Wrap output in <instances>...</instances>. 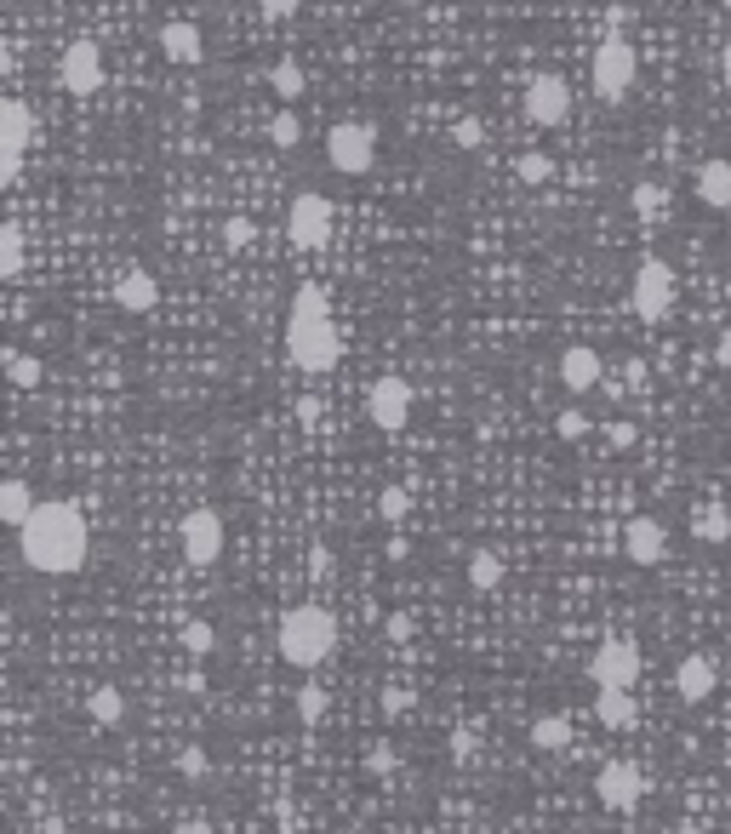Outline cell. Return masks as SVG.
<instances>
[{
    "mask_svg": "<svg viewBox=\"0 0 731 834\" xmlns=\"http://www.w3.org/2000/svg\"><path fill=\"white\" fill-rule=\"evenodd\" d=\"M286 355L303 378H320L343 360V332L332 320V298L320 280H303L292 292V309H286Z\"/></svg>",
    "mask_w": 731,
    "mask_h": 834,
    "instance_id": "6da1fadb",
    "label": "cell"
},
{
    "mask_svg": "<svg viewBox=\"0 0 731 834\" xmlns=\"http://www.w3.org/2000/svg\"><path fill=\"white\" fill-rule=\"evenodd\" d=\"M18 549H23V566H35L46 577H69L86 566L92 532H86L75 503H40L35 520L18 532Z\"/></svg>",
    "mask_w": 731,
    "mask_h": 834,
    "instance_id": "7a4b0ae2",
    "label": "cell"
},
{
    "mask_svg": "<svg viewBox=\"0 0 731 834\" xmlns=\"http://www.w3.org/2000/svg\"><path fill=\"white\" fill-rule=\"evenodd\" d=\"M275 646L292 669H320V663L337 652V617L326 612L320 600H303V606H292V612L280 617Z\"/></svg>",
    "mask_w": 731,
    "mask_h": 834,
    "instance_id": "3957f363",
    "label": "cell"
},
{
    "mask_svg": "<svg viewBox=\"0 0 731 834\" xmlns=\"http://www.w3.org/2000/svg\"><path fill=\"white\" fill-rule=\"evenodd\" d=\"M589 75H594V92L600 98H623L634 86V75H640V58H634V40L629 35H606L600 46H594V58H589Z\"/></svg>",
    "mask_w": 731,
    "mask_h": 834,
    "instance_id": "277c9868",
    "label": "cell"
},
{
    "mask_svg": "<svg viewBox=\"0 0 731 834\" xmlns=\"http://www.w3.org/2000/svg\"><path fill=\"white\" fill-rule=\"evenodd\" d=\"M326 160H332L343 178L372 172V160H377V126H372V120H337L332 132H326Z\"/></svg>",
    "mask_w": 731,
    "mask_h": 834,
    "instance_id": "5b68a950",
    "label": "cell"
},
{
    "mask_svg": "<svg viewBox=\"0 0 731 834\" xmlns=\"http://www.w3.org/2000/svg\"><path fill=\"white\" fill-rule=\"evenodd\" d=\"M332 200L320 195V189H303L292 200V212H286V235H292L297 252H320L326 240H332Z\"/></svg>",
    "mask_w": 731,
    "mask_h": 834,
    "instance_id": "8992f818",
    "label": "cell"
},
{
    "mask_svg": "<svg viewBox=\"0 0 731 834\" xmlns=\"http://www.w3.org/2000/svg\"><path fill=\"white\" fill-rule=\"evenodd\" d=\"M629 303L640 320H663L674 309V269L663 258H640L634 269V286H629Z\"/></svg>",
    "mask_w": 731,
    "mask_h": 834,
    "instance_id": "52a82bcc",
    "label": "cell"
},
{
    "mask_svg": "<svg viewBox=\"0 0 731 834\" xmlns=\"http://www.w3.org/2000/svg\"><path fill=\"white\" fill-rule=\"evenodd\" d=\"M589 675L600 692H629L640 680V646L634 640H600L589 657Z\"/></svg>",
    "mask_w": 731,
    "mask_h": 834,
    "instance_id": "ba28073f",
    "label": "cell"
},
{
    "mask_svg": "<svg viewBox=\"0 0 731 834\" xmlns=\"http://www.w3.org/2000/svg\"><path fill=\"white\" fill-rule=\"evenodd\" d=\"M366 412H372V423L383 435L406 429V417H412V383L400 378V372H383V378L366 389Z\"/></svg>",
    "mask_w": 731,
    "mask_h": 834,
    "instance_id": "9c48e42d",
    "label": "cell"
},
{
    "mask_svg": "<svg viewBox=\"0 0 731 834\" xmlns=\"http://www.w3.org/2000/svg\"><path fill=\"white\" fill-rule=\"evenodd\" d=\"M640 795H646V772H640L634 760H606V766H600V777H594V800H600V806L629 812V806H640Z\"/></svg>",
    "mask_w": 731,
    "mask_h": 834,
    "instance_id": "30bf717a",
    "label": "cell"
},
{
    "mask_svg": "<svg viewBox=\"0 0 731 834\" xmlns=\"http://www.w3.org/2000/svg\"><path fill=\"white\" fill-rule=\"evenodd\" d=\"M23 149H29V109L18 98H0V183H18Z\"/></svg>",
    "mask_w": 731,
    "mask_h": 834,
    "instance_id": "8fae6325",
    "label": "cell"
},
{
    "mask_svg": "<svg viewBox=\"0 0 731 834\" xmlns=\"http://www.w3.org/2000/svg\"><path fill=\"white\" fill-rule=\"evenodd\" d=\"M572 115V86L560 75H532L526 80V120L532 126H560Z\"/></svg>",
    "mask_w": 731,
    "mask_h": 834,
    "instance_id": "7c38bea8",
    "label": "cell"
},
{
    "mask_svg": "<svg viewBox=\"0 0 731 834\" xmlns=\"http://www.w3.org/2000/svg\"><path fill=\"white\" fill-rule=\"evenodd\" d=\"M58 75H63V86H69L75 98H92V92L103 86V52H98V40H69V46H63Z\"/></svg>",
    "mask_w": 731,
    "mask_h": 834,
    "instance_id": "4fadbf2b",
    "label": "cell"
},
{
    "mask_svg": "<svg viewBox=\"0 0 731 834\" xmlns=\"http://www.w3.org/2000/svg\"><path fill=\"white\" fill-rule=\"evenodd\" d=\"M183 555L195 566H212L223 555V515L218 509H189L183 515Z\"/></svg>",
    "mask_w": 731,
    "mask_h": 834,
    "instance_id": "5bb4252c",
    "label": "cell"
},
{
    "mask_svg": "<svg viewBox=\"0 0 731 834\" xmlns=\"http://www.w3.org/2000/svg\"><path fill=\"white\" fill-rule=\"evenodd\" d=\"M623 555H629L634 566H663V555H669V526L657 515H634L629 526H623Z\"/></svg>",
    "mask_w": 731,
    "mask_h": 834,
    "instance_id": "9a60e30c",
    "label": "cell"
},
{
    "mask_svg": "<svg viewBox=\"0 0 731 834\" xmlns=\"http://www.w3.org/2000/svg\"><path fill=\"white\" fill-rule=\"evenodd\" d=\"M160 52L172 63H183V69H195L200 58H206V40H200V23H183V18H172V23H160Z\"/></svg>",
    "mask_w": 731,
    "mask_h": 834,
    "instance_id": "2e32d148",
    "label": "cell"
},
{
    "mask_svg": "<svg viewBox=\"0 0 731 834\" xmlns=\"http://www.w3.org/2000/svg\"><path fill=\"white\" fill-rule=\"evenodd\" d=\"M560 383H566L572 395H583V389L600 383V355H594L589 343H572V349L560 355Z\"/></svg>",
    "mask_w": 731,
    "mask_h": 834,
    "instance_id": "e0dca14e",
    "label": "cell"
},
{
    "mask_svg": "<svg viewBox=\"0 0 731 834\" xmlns=\"http://www.w3.org/2000/svg\"><path fill=\"white\" fill-rule=\"evenodd\" d=\"M115 303L126 309V315H149L160 303V286H155V275H143V269H132V275H120L115 280Z\"/></svg>",
    "mask_w": 731,
    "mask_h": 834,
    "instance_id": "ac0fdd59",
    "label": "cell"
},
{
    "mask_svg": "<svg viewBox=\"0 0 731 834\" xmlns=\"http://www.w3.org/2000/svg\"><path fill=\"white\" fill-rule=\"evenodd\" d=\"M674 692H680V703H709V692H714V663L709 657H686V663L674 669Z\"/></svg>",
    "mask_w": 731,
    "mask_h": 834,
    "instance_id": "d6986e66",
    "label": "cell"
},
{
    "mask_svg": "<svg viewBox=\"0 0 731 834\" xmlns=\"http://www.w3.org/2000/svg\"><path fill=\"white\" fill-rule=\"evenodd\" d=\"M697 200L703 206H731V160H703L697 166Z\"/></svg>",
    "mask_w": 731,
    "mask_h": 834,
    "instance_id": "ffe728a7",
    "label": "cell"
},
{
    "mask_svg": "<svg viewBox=\"0 0 731 834\" xmlns=\"http://www.w3.org/2000/svg\"><path fill=\"white\" fill-rule=\"evenodd\" d=\"M35 492H29V486H23V480H6V486H0V520H6V526H12V532H23V526H29V520H35Z\"/></svg>",
    "mask_w": 731,
    "mask_h": 834,
    "instance_id": "44dd1931",
    "label": "cell"
},
{
    "mask_svg": "<svg viewBox=\"0 0 731 834\" xmlns=\"http://www.w3.org/2000/svg\"><path fill=\"white\" fill-rule=\"evenodd\" d=\"M532 749L566 755V749H572V720H566V715H537L532 720Z\"/></svg>",
    "mask_w": 731,
    "mask_h": 834,
    "instance_id": "7402d4cb",
    "label": "cell"
},
{
    "mask_svg": "<svg viewBox=\"0 0 731 834\" xmlns=\"http://www.w3.org/2000/svg\"><path fill=\"white\" fill-rule=\"evenodd\" d=\"M692 532L703 537V543H731V509L726 503H703L692 520Z\"/></svg>",
    "mask_w": 731,
    "mask_h": 834,
    "instance_id": "603a6c76",
    "label": "cell"
},
{
    "mask_svg": "<svg viewBox=\"0 0 731 834\" xmlns=\"http://www.w3.org/2000/svg\"><path fill=\"white\" fill-rule=\"evenodd\" d=\"M594 715L606 720V726H629L640 709H634V697L629 692H594Z\"/></svg>",
    "mask_w": 731,
    "mask_h": 834,
    "instance_id": "cb8c5ba5",
    "label": "cell"
},
{
    "mask_svg": "<svg viewBox=\"0 0 731 834\" xmlns=\"http://www.w3.org/2000/svg\"><path fill=\"white\" fill-rule=\"evenodd\" d=\"M0 275L6 280L23 275V229L18 223H0Z\"/></svg>",
    "mask_w": 731,
    "mask_h": 834,
    "instance_id": "d4e9b609",
    "label": "cell"
},
{
    "mask_svg": "<svg viewBox=\"0 0 731 834\" xmlns=\"http://www.w3.org/2000/svg\"><path fill=\"white\" fill-rule=\"evenodd\" d=\"M469 583H475V589H497V583H503V560H497L492 549H475V555H469Z\"/></svg>",
    "mask_w": 731,
    "mask_h": 834,
    "instance_id": "484cf974",
    "label": "cell"
},
{
    "mask_svg": "<svg viewBox=\"0 0 731 834\" xmlns=\"http://www.w3.org/2000/svg\"><path fill=\"white\" fill-rule=\"evenodd\" d=\"M0 360H6V378L18 383V389H35V383H40V360H35V355H23V349H6Z\"/></svg>",
    "mask_w": 731,
    "mask_h": 834,
    "instance_id": "4316f807",
    "label": "cell"
},
{
    "mask_svg": "<svg viewBox=\"0 0 731 834\" xmlns=\"http://www.w3.org/2000/svg\"><path fill=\"white\" fill-rule=\"evenodd\" d=\"M120 715H126V697H120L115 686H98V692H92V720H98V726H120Z\"/></svg>",
    "mask_w": 731,
    "mask_h": 834,
    "instance_id": "83f0119b",
    "label": "cell"
},
{
    "mask_svg": "<svg viewBox=\"0 0 731 834\" xmlns=\"http://www.w3.org/2000/svg\"><path fill=\"white\" fill-rule=\"evenodd\" d=\"M629 206L640 212V218H657V212L669 206V195H663V183H634V189H629Z\"/></svg>",
    "mask_w": 731,
    "mask_h": 834,
    "instance_id": "f1b7e54d",
    "label": "cell"
},
{
    "mask_svg": "<svg viewBox=\"0 0 731 834\" xmlns=\"http://www.w3.org/2000/svg\"><path fill=\"white\" fill-rule=\"evenodd\" d=\"M269 138H275V149H297V138H303V120H297L292 109H280V115L269 120Z\"/></svg>",
    "mask_w": 731,
    "mask_h": 834,
    "instance_id": "f546056e",
    "label": "cell"
},
{
    "mask_svg": "<svg viewBox=\"0 0 731 834\" xmlns=\"http://www.w3.org/2000/svg\"><path fill=\"white\" fill-rule=\"evenodd\" d=\"M377 509H383V520H389V526H400V520L412 515V497H406V486H383Z\"/></svg>",
    "mask_w": 731,
    "mask_h": 834,
    "instance_id": "4dcf8cb0",
    "label": "cell"
},
{
    "mask_svg": "<svg viewBox=\"0 0 731 834\" xmlns=\"http://www.w3.org/2000/svg\"><path fill=\"white\" fill-rule=\"evenodd\" d=\"M269 80H275V98H286V103H292L297 92H303V69H297L292 58H280V63H275V75H269Z\"/></svg>",
    "mask_w": 731,
    "mask_h": 834,
    "instance_id": "1f68e13d",
    "label": "cell"
},
{
    "mask_svg": "<svg viewBox=\"0 0 731 834\" xmlns=\"http://www.w3.org/2000/svg\"><path fill=\"white\" fill-rule=\"evenodd\" d=\"M514 172H520V183H549V155H543V149H526V155L514 160Z\"/></svg>",
    "mask_w": 731,
    "mask_h": 834,
    "instance_id": "d6a6232c",
    "label": "cell"
},
{
    "mask_svg": "<svg viewBox=\"0 0 731 834\" xmlns=\"http://www.w3.org/2000/svg\"><path fill=\"white\" fill-rule=\"evenodd\" d=\"M212 640H218V635H212V623H200V617H195V623H183V652H189V657H206V652H212Z\"/></svg>",
    "mask_w": 731,
    "mask_h": 834,
    "instance_id": "836d02e7",
    "label": "cell"
},
{
    "mask_svg": "<svg viewBox=\"0 0 731 834\" xmlns=\"http://www.w3.org/2000/svg\"><path fill=\"white\" fill-rule=\"evenodd\" d=\"M320 715H326V692H320V686H303V692H297V720L315 726Z\"/></svg>",
    "mask_w": 731,
    "mask_h": 834,
    "instance_id": "e575fe53",
    "label": "cell"
},
{
    "mask_svg": "<svg viewBox=\"0 0 731 834\" xmlns=\"http://www.w3.org/2000/svg\"><path fill=\"white\" fill-rule=\"evenodd\" d=\"M480 143H486V120L463 115V120H457V149H480Z\"/></svg>",
    "mask_w": 731,
    "mask_h": 834,
    "instance_id": "d590c367",
    "label": "cell"
},
{
    "mask_svg": "<svg viewBox=\"0 0 731 834\" xmlns=\"http://www.w3.org/2000/svg\"><path fill=\"white\" fill-rule=\"evenodd\" d=\"M223 240H229V252H246L257 240V229H252V218H229V229H223Z\"/></svg>",
    "mask_w": 731,
    "mask_h": 834,
    "instance_id": "8d00e7d4",
    "label": "cell"
},
{
    "mask_svg": "<svg viewBox=\"0 0 731 834\" xmlns=\"http://www.w3.org/2000/svg\"><path fill=\"white\" fill-rule=\"evenodd\" d=\"M178 772H183V777H195V783H200V777L212 772V760H206V749H195V743H189V749H183V755H178Z\"/></svg>",
    "mask_w": 731,
    "mask_h": 834,
    "instance_id": "74e56055",
    "label": "cell"
},
{
    "mask_svg": "<svg viewBox=\"0 0 731 834\" xmlns=\"http://www.w3.org/2000/svg\"><path fill=\"white\" fill-rule=\"evenodd\" d=\"M554 429H560V440H583V435H589V417H583V412H560Z\"/></svg>",
    "mask_w": 731,
    "mask_h": 834,
    "instance_id": "f35d334b",
    "label": "cell"
},
{
    "mask_svg": "<svg viewBox=\"0 0 731 834\" xmlns=\"http://www.w3.org/2000/svg\"><path fill=\"white\" fill-rule=\"evenodd\" d=\"M446 749H452V760H469V755H475V732H469V726H457V732L446 737Z\"/></svg>",
    "mask_w": 731,
    "mask_h": 834,
    "instance_id": "ab89813d",
    "label": "cell"
},
{
    "mask_svg": "<svg viewBox=\"0 0 731 834\" xmlns=\"http://www.w3.org/2000/svg\"><path fill=\"white\" fill-rule=\"evenodd\" d=\"M383 635L389 640H412V612H389L383 617Z\"/></svg>",
    "mask_w": 731,
    "mask_h": 834,
    "instance_id": "60d3db41",
    "label": "cell"
},
{
    "mask_svg": "<svg viewBox=\"0 0 731 834\" xmlns=\"http://www.w3.org/2000/svg\"><path fill=\"white\" fill-rule=\"evenodd\" d=\"M366 766H372L377 777H383V772H395V743H377L372 755H366Z\"/></svg>",
    "mask_w": 731,
    "mask_h": 834,
    "instance_id": "b9f144b4",
    "label": "cell"
},
{
    "mask_svg": "<svg viewBox=\"0 0 731 834\" xmlns=\"http://www.w3.org/2000/svg\"><path fill=\"white\" fill-rule=\"evenodd\" d=\"M606 440H612V446H634V423L629 417H612V423H606Z\"/></svg>",
    "mask_w": 731,
    "mask_h": 834,
    "instance_id": "7bdbcfd3",
    "label": "cell"
},
{
    "mask_svg": "<svg viewBox=\"0 0 731 834\" xmlns=\"http://www.w3.org/2000/svg\"><path fill=\"white\" fill-rule=\"evenodd\" d=\"M320 412H326V406H320L315 395H303V400H297V423H303V429H315V423H320Z\"/></svg>",
    "mask_w": 731,
    "mask_h": 834,
    "instance_id": "ee69618b",
    "label": "cell"
},
{
    "mask_svg": "<svg viewBox=\"0 0 731 834\" xmlns=\"http://www.w3.org/2000/svg\"><path fill=\"white\" fill-rule=\"evenodd\" d=\"M406 703H412V692L406 686H389L383 692V715H406Z\"/></svg>",
    "mask_w": 731,
    "mask_h": 834,
    "instance_id": "f6af8a7d",
    "label": "cell"
},
{
    "mask_svg": "<svg viewBox=\"0 0 731 834\" xmlns=\"http://www.w3.org/2000/svg\"><path fill=\"white\" fill-rule=\"evenodd\" d=\"M309 572H315V577H332V572H337L332 549H315V555H309Z\"/></svg>",
    "mask_w": 731,
    "mask_h": 834,
    "instance_id": "bcb514c9",
    "label": "cell"
},
{
    "mask_svg": "<svg viewBox=\"0 0 731 834\" xmlns=\"http://www.w3.org/2000/svg\"><path fill=\"white\" fill-rule=\"evenodd\" d=\"M674 834H709V829H703V823H680Z\"/></svg>",
    "mask_w": 731,
    "mask_h": 834,
    "instance_id": "7dc6e473",
    "label": "cell"
},
{
    "mask_svg": "<svg viewBox=\"0 0 731 834\" xmlns=\"http://www.w3.org/2000/svg\"><path fill=\"white\" fill-rule=\"evenodd\" d=\"M183 834H212V829H206V823H183Z\"/></svg>",
    "mask_w": 731,
    "mask_h": 834,
    "instance_id": "c3c4849f",
    "label": "cell"
},
{
    "mask_svg": "<svg viewBox=\"0 0 731 834\" xmlns=\"http://www.w3.org/2000/svg\"><path fill=\"white\" fill-rule=\"evenodd\" d=\"M720 63H726V75H731V40H726V52H720Z\"/></svg>",
    "mask_w": 731,
    "mask_h": 834,
    "instance_id": "681fc988",
    "label": "cell"
},
{
    "mask_svg": "<svg viewBox=\"0 0 731 834\" xmlns=\"http://www.w3.org/2000/svg\"><path fill=\"white\" fill-rule=\"evenodd\" d=\"M275 834H297V829H275Z\"/></svg>",
    "mask_w": 731,
    "mask_h": 834,
    "instance_id": "f907efd6",
    "label": "cell"
},
{
    "mask_svg": "<svg viewBox=\"0 0 731 834\" xmlns=\"http://www.w3.org/2000/svg\"><path fill=\"white\" fill-rule=\"evenodd\" d=\"M726 298H731V280H726Z\"/></svg>",
    "mask_w": 731,
    "mask_h": 834,
    "instance_id": "816d5d0a",
    "label": "cell"
}]
</instances>
